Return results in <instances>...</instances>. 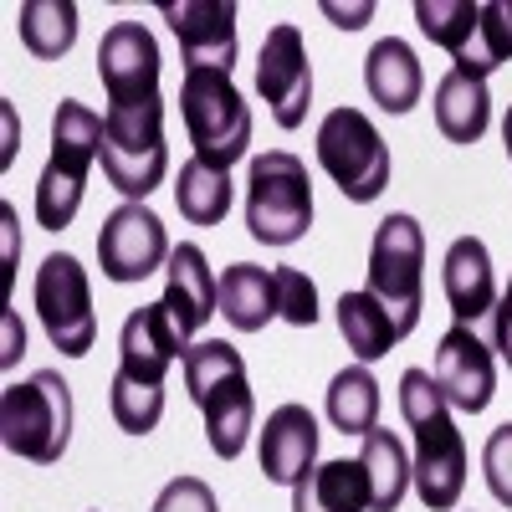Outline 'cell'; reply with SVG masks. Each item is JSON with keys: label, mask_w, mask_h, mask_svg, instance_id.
Returning <instances> with one entry per match:
<instances>
[{"label": "cell", "mask_w": 512, "mask_h": 512, "mask_svg": "<svg viewBox=\"0 0 512 512\" xmlns=\"http://www.w3.org/2000/svg\"><path fill=\"white\" fill-rule=\"evenodd\" d=\"M400 415L415 436V492L431 512H451L466 492V441L451 420V405L431 369L400 374Z\"/></svg>", "instance_id": "obj_1"}, {"label": "cell", "mask_w": 512, "mask_h": 512, "mask_svg": "<svg viewBox=\"0 0 512 512\" xmlns=\"http://www.w3.org/2000/svg\"><path fill=\"white\" fill-rule=\"evenodd\" d=\"M185 390L195 410L205 415V441L221 461H236L251 441V420H256V395L241 354L226 338H205V344L185 349Z\"/></svg>", "instance_id": "obj_2"}, {"label": "cell", "mask_w": 512, "mask_h": 512, "mask_svg": "<svg viewBox=\"0 0 512 512\" xmlns=\"http://www.w3.org/2000/svg\"><path fill=\"white\" fill-rule=\"evenodd\" d=\"M103 154V118L77 103L62 98L52 113V159L36 180V226L62 231L72 226V216L82 210V195H88V169Z\"/></svg>", "instance_id": "obj_3"}, {"label": "cell", "mask_w": 512, "mask_h": 512, "mask_svg": "<svg viewBox=\"0 0 512 512\" xmlns=\"http://www.w3.org/2000/svg\"><path fill=\"white\" fill-rule=\"evenodd\" d=\"M0 441L11 456L57 466L72 441V384L57 369H36L31 379L0 395Z\"/></svg>", "instance_id": "obj_4"}, {"label": "cell", "mask_w": 512, "mask_h": 512, "mask_svg": "<svg viewBox=\"0 0 512 512\" xmlns=\"http://www.w3.org/2000/svg\"><path fill=\"white\" fill-rule=\"evenodd\" d=\"M103 175L128 200H144L169 175V144H164V103H108L103 113Z\"/></svg>", "instance_id": "obj_5"}, {"label": "cell", "mask_w": 512, "mask_h": 512, "mask_svg": "<svg viewBox=\"0 0 512 512\" xmlns=\"http://www.w3.org/2000/svg\"><path fill=\"white\" fill-rule=\"evenodd\" d=\"M308 226H313L308 164L287 149L256 154L246 175V231L262 246H292L308 236Z\"/></svg>", "instance_id": "obj_6"}, {"label": "cell", "mask_w": 512, "mask_h": 512, "mask_svg": "<svg viewBox=\"0 0 512 512\" xmlns=\"http://www.w3.org/2000/svg\"><path fill=\"white\" fill-rule=\"evenodd\" d=\"M180 113H185V134L195 144V159L231 169L251 149V108L236 93L231 72L190 67L180 82Z\"/></svg>", "instance_id": "obj_7"}, {"label": "cell", "mask_w": 512, "mask_h": 512, "mask_svg": "<svg viewBox=\"0 0 512 512\" xmlns=\"http://www.w3.org/2000/svg\"><path fill=\"white\" fill-rule=\"evenodd\" d=\"M369 292L395 318L400 338L415 333L420 323V297H425V231L415 216L395 210L384 216L369 246Z\"/></svg>", "instance_id": "obj_8"}, {"label": "cell", "mask_w": 512, "mask_h": 512, "mask_svg": "<svg viewBox=\"0 0 512 512\" xmlns=\"http://www.w3.org/2000/svg\"><path fill=\"white\" fill-rule=\"evenodd\" d=\"M318 164L354 205H369L390 185V144L359 108H333L318 123Z\"/></svg>", "instance_id": "obj_9"}, {"label": "cell", "mask_w": 512, "mask_h": 512, "mask_svg": "<svg viewBox=\"0 0 512 512\" xmlns=\"http://www.w3.org/2000/svg\"><path fill=\"white\" fill-rule=\"evenodd\" d=\"M36 313H41V328H47L52 349H62L67 359H82L98 338V313H93V287H88V272H82L77 256L67 251H52L47 262L36 267Z\"/></svg>", "instance_id": "obj_10"}, {"label": "cell", "mask_w": 512, "mask_h": 512, "mask_svg": "<svg viewBox=\"0 0 512 512\" xmlns=\"http://www.w3.org/2000/svg\"><path fill=\"white\" fill-rule=\"evenodd\" d=\"M256 93L272 108L277 128H303L313 108V62H308V41L292 21L272 26L262 52H256Z\"/></svg>", "instance_id": "obj_11"}, {"label": "cell", "mask_w": 512, "mask_h": 512, "mask_svg": "<svg viewBox=\"0 0 512 512\" xmlns=\"http://www.w3.org/2000/svg\"><path fill=\"white\" fill-rule=\"evenodd\" d=\"M169 231L164 221L154 216V210L144 200H128L118 205L113 216L103 221L98 231V267L108 282H144L154 277L159 267H169Z\"/></svg>", "instance_id": "obj_12"}, {"label": "cell", "mask_w": 512, "mask_h": 512, "mask_svg": "<svg viewBox=\"0 0 512 512\" xmlns=\"http://www.w3.org/2000/svg\"><path fill=\"white\" fill-rule=\"evenodd\" d=\"M98 77L108 103L159 98V41L144 21H113L98 41Z\"/></svg>", "instance_id": "obj_13"}, {"label": "cell", "mask_w": 512, "mask_h": 512, "mask_svg": "<svg viewBox=\"0 0 512 512\" xmlns=\"http://www.w3.org/2000/svg\"><path fill=\"white\" fill-rule=\"evenodd\" d=\"M436 384L451 410L461 415H482L492 405V390H497V364H492V349L477 338V328H446L441 333V349H436Z\"/></svg>", "instance_id": "obj_14"}, {"label": "cell", "mask_w": 512, "mask_h": 512, "mask_svg": "<svg viewBox=\"0 0 512 512\" xmlns=\"http://www.w3.org/2000/svg\"><path fill=\"white\" fill-rule=\"evenodd\" d=\"M159 16L180 36L185 72L190 67H236V6L231 0H164Z\"/></svg>", "instance_id": "obj_15"}, {"label": "cell", "mask_w": 512, "mask_h": 512, "mask_svg": "<svg viewBox=\"0 0 512 512\" xmlns=\"http://www.w3.org/2000/svg\"><path fill=\"white\" fill-rule=\"evenodd\" d=\"M164 313H169V323H175V333L190 338L221 313V277L210 272V262H205V251L195 246V241H180L175 251H169V267H164Z\"/></svg>", "instance_id": "obj_16"}, {"label": "cell", "mask_w": 512, "mask_h": 512, "mask_svg": "<svg viewBox=\"0 0 512 512\" xmlns=\"http://www.w3.org/2000/svg\"><path fill=\"white\" fill-rule=\"evenodd\" d=\"M185 338L169 323L164 303H149V308H134L118 328V374L134 379V384H154L164 390V374L175 359H185Z\"/></svg>", "instance_id": "obj_17"}, {"label": "cell", "mask_w": 512, "mask_h": 512, "mask_svg": "<svg viewBox=\"0 0 512 512\" xmlns=\"http://www.w3.org/2000/svg\"><path fill=\"white\" fill-rule=\"evenodd\" d=\"M256 456H262V477L272 487H297L313 466H318V420L308 405H277L267 415V431H262V446H256Z\"/></svg>", "instance_id": "obj_18"}, {"label": "cell", "mask_w": 512, "mask_h": 512, "mask_svg": "<svg viewBox=\"0 0 512 512\" xmlns=\"http://www.w3.org/2000/svg\"><path fill=\"white\" fill-rule=\"evenodd\" d=\"M441 287H446V303L456 313V323L477 328L482 318H492L497 308V277H492V251L477 236H456L446 262H441Z\"/></svg>", "instance_id": "obj_19"}, {"label": "cell", "mask_w": 512, "mask_h": 512, "mask_svg": "<svg viewBox=\"0 0 512 512\" xmlns=\"http://www.w3.org/2000/svg\"><path fill=\"white\" fill-rule=\"evenodd\" d=\"M364 88L384 113H410L420 103L425 72H420V57L410 52V41H400V36L374 41L364 57Z\"/></svg>", "instance_id": "obj_20"}, {"label": "cell", "mask_w": 512, "mask_h": 512, "mask_svg": "<svg viewBox=\"0 0 512 512\" xmlns=\"http://www.w3.org/2000/svg\"><path fill=\"white\" fill-rule=\"evenodd\" d=\"M492 123V93H487V77L472 72H446L436 82V128L451 144H477Z\"/></svg>", "instance_id": "obj_21"}, {"label": "cell", "mask_w": 512, "mask_h": 512, "mask_svg": "<svg viewBox=\"0 0 512 512\" xmlns=\"http://www.w3.org/2000/svg\"><path fill=\"white\" fill-rule=\"evenodd\" d=\"M221 313L236 333H262L272 318H282L277 308V277L256 262H236L221 277Z\"/></svg>", "instance_id": "obj_22"}, {"label": "cell", "mask_w": 512, "mask_h": 512, "mask_svg": "<svg viewBox=\"0 0 512 512\" xmlns=\"http://www.w3.org/2000/svg\"><path fill=\"white\" fill-rule=\"evenodd\" d=\"M369 477L364 461H323L292 487V512H364Z\"/></svg>", "instance_id": "obj_23"}, {"label": "cell", "mask_w": 512, "mask_h": 512, "mask_svg": "<svg viewBox=\"0 0 512 512\" xmlns=\"http://www.w3.org/2000/svg\"><path fill=\"white\" fill-rule=\"evenodd\" d=\"M338 333L349 338V349H354V359L359 364H374V359H384L395 344H400V328H395V318L384 313V303L364 287V292H344L338 297Z\"/></svg>", "instance_id": "obj_24"}, {"label": "cell", "mask_w": 512, "mask_h": 512, "mask_svg": "<svg viewBox=\"0 0 512 512\" xmlns=\"http://www.w3.org/2000/svg\"><path fill=\"white\" fill-rule=\"evenodd\" d=\"M364 477H369V512H395L405 502V487H410V456L400 446L395 431H374L364 436Z\"/></svg>", "instance_id": "obj_25"}, {"label": "cell", "mask_w": 512, "mask_h": 512, "mask_svg": "<svg viewBox=\"0 0 512 512\" xmlns=\"http://www.w3.org/2000/svg\"><path fill=\"white\" fill-rule=\"evenodd\" d=\"M175 205L190 226H221L231 216V169L190 159L175 180Z\"/></svg>", "instance_id": "obj_26"}, {"label": "cell", "mask_w": 512, "mask_h": 512, "mask_svg": "<svg viewBox=\"0 0 512 512\" xmlns=\"http://www.w3.org/2000/svg\"><path fill=\"white\" fill-rule=\"evenodd\" d=\"M16 26H21V47L36 62H62L77 41V6L72 0H26Z\"/></svg>", "instance_id": "obj_27"}, {"label": "cell", "mask_w": 512, "mask_h": 512, "mask_svg": "<svg viewBox=\"0 0 512 512\" xmlns=\"http://www.w3.org/2000/svg\"><path fill=\"white\" fill-rule=\"evenodd\" d=\"M328 420H333V431H344V436H369L374 431V420H379V384L364 364H349V369H338L333 384H328Z\"/></svg>", "instance_id": "obj_28"}, {"label": "cell", "mask_w": 512, "mask_h": 512, "mask_svg": "<svg viewBox=\"0 0 512 512\" xmlns=\"http://www.w3.org/2000/svg\"><path fill=\"white\" fill-rule=\"evenodd\" d=\"M477 16H482V6H472V0H415V26L431 36L436 47H446L456 67L472 52Z\"/></svg>", "instance_id": "obj_29"}, {"label": "cell", "mask_w": 512, "mask_h": 512, "mask_svg": "<svg viewBox=\"0 0 512 512\" xmlns=\"http://www.w3.org/2000/svg\"><path fill=\"white\" fill-rule=\"evenodd\" d=\"M502 62H512V0H487L482 16H477V36H472V52L456 72H472V77H487L497 72Z\"/></svg>", "instance_id": "obj_30"}, {"label": "cell", "mask_w": 512, "mask_h": 512, "mask_svg": "<svg viewBox=\"0 0 512 512\" xmlns=\"http://www.w3.org/2000/svg\"><path fill=\"white\" fill-rule=\"evenodd\" d=\"M108 410H113V420H118V431H128V436H149L154 425L164 420V390H154V384H134V379L113 374V384H108Z\"/></svg>", "instance_id": "obj_31"}, {"label": "cell", "mask_w": 512, "mask_h": 512, "mask_svg": "<svg viewBox=\"0 0 512 512\" xmlns=\"http://www.w3.org/2000/svg\"><path fill=\"white\" fill-rule=\"evenodd\" d=\"M277 308L292 328H313L318 323V287L308 272H297V267H277Z\"/></svg>", "instance_id": "obj_32"}, {"label": "cell", "mask_w": 512, "mask_h": 512, "mask_svg": "<svg viewBox=\"0 0 512 512\" xmlns=\"http://www.w3.org/2000/svg\"><path fill=\"white\" fill-rule=\"evenodd\" d=\"M482 472H487V487L502 507H512V420L497 425L482 446Z\"/></svg>", "instance_id": "obj_33"}, {"label": "cell", "mask_w": 512, "mask_h": 512, "mask_svg": "<svg viewBox=\"0 0 512 512\" xmlns=\"http://www.w3.org/2000/svg\"><path fill=\"white\" fill-rule=\"evenodd\" d=\"M154 512H221V502H216V492H210V482H200V477H175V482L159 492Z\"/></svg>", "instance_id": "obj_34"}, {"label": "cell", "mask_w": 512, "mask_h": 512, "mask_svg": "<svg viewBox=\"0 0 512 512\" xmlns=\"http://www.w3.org/2000/svg\"><path fill=\"white\" fill-rule=\"evenodd\" d=\"M492 349L512 364V282H507V292L497 297V308H492Z\"/></svg>", "instance_id": "obj_35"}, {"label": "cell", "mask_w": 512, "mask_h": 512, "mask_svg": "<svg viewBox=\"0 0 512 512\" xmlns=\"http://www.w3.org/2000/svg\"><path fill=\"white\" fill-rule=\"evenodd\" d=\"M323 11L333 16V26H344V31H359L364 16H369V6H354V11H344V6H323Z\"/></svg>", "instance_id": "obj_36"}, {"label": "cell", "mask_w": 512, "mask_h": 512, "mask_svg": "<svg viewBox=\"0 0 512 512\" xmlns=\"http://www.w3.org/2000/svg\"><path fill=\"white\" fill-rule=\"evenodd\" d=\"M502 144H507V159H512V108H507V118H502Z\"/></svg>", "instance_id": "obj_37"}]
</instances>
